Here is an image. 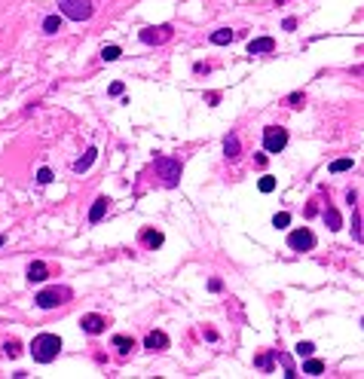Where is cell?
<instances>
[{
  "label": "cell",
  "instance_id": "1",
  "mask_svg": "<svg viewBox=\"0 0 364 379\" xmlns=\"http://www.w3.org/2000/svg\"><path fill=\"white\" fill-rule=\"evenodd\" d=\"M58 352H61V340H58L55 334H40V337H34V343H31V358H34L37 364H52V361L58 358Z\"/></svg>",
  "mask_w": 364,
  "mask_h": 379
},
{
  "label": "cell",
  "instance_id": "2",
  "mask_svg": "<svg viewBox=\"0 0 364 379\" xmlns=\"http://www.w3.org/2000/svg\"><path fill=\"white\" fill-rule=\"evenodd\" d=\"M153 168H156V178L162 181V187H178V184H181V162H178V159H172V156H156Z\"/></svg>",
  "mask_w": 364,
  "mask_h": 379
},
{
  "label": "cell",
  "instance_id": "3",
  "mask_svg": "<svg viewBox=\"0 0 364 379\" xmlns=\"http://www.w3.org/2000/svg\"><path fill=\"white\" fill-rule=\"evenodd\" d=\"M58 12L70 21H89L92 18V0H58Z\"/></svg>",
  "mask_w": 364,
  "mask_h": 379
},
{
  "label": "cell",
  "instance_id": "4",
  "mask_svg": "<svg viewBox=\"0 0 364 379\" xmlns=\"http://www.w3.org/2000/svg\"><path fill=\"white\" fill-rule=\"evenodd\" d=\"M288 147V129L282 125H266L263 129V150L266 153H282Z\"/></svg>",
  "mask_w": 364,
  "mask_h": 379
},
{
  "label": "cell",
  "instance_id": "5",
  "mask_svg": "<svg viewBox=\"0 0 364 379\" xmlns=\"http://www.w3.org/2000/svg\"><path fill=\"white\" fill-rule=\"evenodd\" d=\"M34 300H37L40 309H55V306H64V303L70 300V288H46V291H40Z\"/></svg>",
  "mask_w": 364,
  "mask_h": 379
},
{
  "label": "cell",
  "instance_id": "6",
  "mask_svg": "<svg viewBox=\"0 0 364 379\" xmlns=\"http://www.w3.org/2000/svg\"><path fill=\"white\" fill-rule=\"evenodd\" d=\"M172 37H175L172 24H156V28H144V31H141V43H147V46H162V43H168Z\"/></svg>",
  "mask_w": 364,
  "mask_h": 379
},
{
  "label": "cell",
  "instance_id": "7",
  "mask_svg": "<svg viewBox=\"0 0 364 379\" xmlns=\"http://www.w3.org/2000/svg\"><path fill=\"white\" fill-rule=\"evenodd\" d=\"M288 248H291V251H312V248H316V233L306 230V226L294 230V233L288 236Z\"/></svg>",
  "mask_w": 364,
  "mask_h": 379
},
{
  "label": "cell",
  "instance_id": "8",
  "mask_svg": "<svg viewBox=\"0 0 364 379\" xmlns=\"http://www.w3.org/2000/svg\"><path fill=\"white\" fill-rule=\"evenodd\" d=\"M80 327H83L86 334H92V337H95V334H101V331L107 327V318H101V315L89 312V315H83V318H80Z\"/></svg>",
  "mask_w": 364,
  "mask_h": 379
},
{
  "label": "cell",
  "instance_id": "9",
  "mask_svg": "<svg viewBox=\"0 0 364 379\" xmlns=\"http://www.w3.org/2000/svg\"><path fill=\"white\" fill-rule=\"evenodd\" d=\"M144 349L147 352H162V349H168V337L162 331H150L147 340H144Z\"/></svg>",
  "mask_w": 364,
  "mask_h": 379
},
{
  "label": "cell",
  "instance_id": "10",
  "mask_svg": "<svg viewBox=\"0 0 364 379\" xmlns=\"http://www.w3.org/2000/svg\"><path fill=\"white\" fill-rule=\"evenodd\" d=\"M273 49H276V40H273V37L248 40V55H263V52H273Z\"/></svg>",
  "mask_w": 364,
  "mask_h": 379
},
{
  "label": "cell",
  "instance_id": "11",
  "mask_svg": "<svg viewBox=\"0 0 364 379\" xmlns=\"http://www.w3.org/2000/svg\"><path fill=\"white\" fill-rule=\"evenodd\" d=\"M107 205H110V199H107V196H98L95 205L89 208V223H101L104 214H107Z\"/></svg>",
  "mask_w": 364,
  "mask_h": 379
},
{
  "label": "cell",
  "instance_id": "12",
  "mask_svg": "<svg viewBox=\"0 0 364 379\" xmlns=\"http://www.w3.org/2000/svg\"><path fill=\"white\" fill-rule=\"evenodd\" d=\"M239 153H242L239 135H227V138H224V156H227L230 162H236V159H239Z\"/></svg>",
  "mask_w": 364,
  "mask_h": 379
},
{
  "label": "cell",
  "instance_id": "13",
  "mask_svg": "<svg viewBox=\"0 0 364 379\" xmlns=\"http://www.w3.org/2000/svg\"><path fill=\"white\" fill-rule=\"evenodd\" d=\"M46 279H49V266L43 260H34L28 266V282H46Z\"/></svg>",
  "mask_w": 364,
  "mask_h": 379
},
{
  "label": "cell",
  "instance_id": "14",
  "mask_svg": "<svg viewBox=\"0 0 364 379\" xmlns=\"http://www.w3.org/2000/svg\"><path fill=\"white\" fill-rule=\"evenodd\" d=\"M95 159H98V150H95V147H89V150H86V156H80V159L74 162V171H77V174H83V171H89Z\"/></svg>",
  "mask_w": 364,
  "mask_h": 379
},
{
  "label": "cell",
  "instance_id": "15",
  "mask_svg": "<svg viewBox=\"0 0 364 379\" xmlns=\"http://www.w3.org/2000/svg\"><path fill=\"white\" fill-rule=\"evenodd\" d=\"M322 217H325V223H328V230H331V233H337V230H343V217H340V211H337L334 205H328Z\"/></svg>",
  "mask_w": 364,
  "mask_h": 379
},
{
  "label": "cell",
  "instance_id": "16",
  "mask_svg": "<svg viewBox=\"0 0 364 379\" xmlns=\"http://www.w3.org/2000/svg\"><path fill=\"white\" fill-rule=\"evenodd\" d=\"M141 242H144L150 251H156L165 239H162V233H156V230H144V233H141Z\"/></svg>",
  "mask_w": 364,
  "mask_h": 379
},
{
  "label": "cell",
  "instance_id": "17",
  "mask_svg": "<svg viewBox=\"0 0 364 379\" xmlns=\"http://www.w3.org/2000/svg\"><path fill=\"white\" fill-rule=\"evenodd\" d=\"M233 40H236V31H230V28H221V31L211 34V43H214V46H227V43H233Z\"/></svg>",
  "mask_w": 364,
  "mask_h": 379
},
{
  "label": "cell",
  "instance_id": "18",
  "mask_svg": "<svg viewBox=\"0 0 364 379\" xmlns=\"http://www.w3.org/2000/svg\"><path fill=\"white\" fill-rule=\"evenodd\" d=\"M113 349H116L119 355H129V352L135 349V340H132V337H123V334H119V337H113Z\"/></svg>",
  "mask_w": 364,
  "mask_h": 379
},
{
  "label": "cell",
  "instance_id": "19",
  "mask_svg": "<svg viewBox=\"0 0 364 379\" xmlns=\"http://www.w3.org/2000/svg\"><path fill=\"white\" fill-rule=\"evenodd\" d=\"M303 373H306V376H322V373H325V364H322L319 358H306Z\"/></svg>",
  "mask_w": 364,
  "mask_h": 379
},
{
  "label": "cell",
  "instance_id": "20",
  "mask_svg": "<svg viewBox=\"0 0 364 379\" xmlns=\"http://www.w3.org/2000/svg\"><path fill=\"white\" fill-rule=\"evenodd\" d=\"M43 31L46 34H58L61 31V15H46L43 18Z\"/></svg>",
  "mask_w": 364,
  "mask_h": 379
},
{
  "label": "cell",
  "instance_id": "21",
  "mask_svg": "<svg viewBox=\"0 0 364 379\" xmlns=\"http://www.w3.org/2000/svg\"><path fill=\"white\" fill-rule=\"evenodd\" d=\"M257 190H260V193H273V190H276V178H273V174H263V178L257 181Z\"/></svg>",
  "mask_w": 364,
  "mask_h": 379
},
{
  "label": "cell",
  "instance_id": "22",
  "mask_svg": "<svg viewBox=\"0 0 364 379\" xmlns=\"http://www.w3.org/2000/svg\"><path fill=\"white\" fill-rule=\"evenodd\" d=\"M279 361L285 364V376H288V379H294V376H297V370H294V361H291V355L279 352Z\"/></svg>",
  "mask_w": 364,
  "mask_h": 379
},
{
  "label": "cell",
  "instance_id": "23",
  "mask_svg": "<svg viewBox=\"0 0 364 379\" xmlns=\"http://www.w3.org/2000/svg\"><path fill=\"white\" fill-rule=\"evenodd\" d=\"M119 55H123L119 46H104V49H101V58H104V61H116Z\"/></svg>",
  "mask_w": 364,
  "mask_h": 379
},
{
  "label": "cell",
  "instance_id": "24",
  "mask_svg": "<svg viewBox=\"0 0 364 379\" xmlns=\"http://www.w3.org/2000/svg\"><path fill=\"white\" fill-rule=\"evenodd\" d=\"M349 168H352V159H334V162H331V171H334V174L349 171Z\"/></svg>",
  "mask_w": 364,
  "mask_h": 379
},
{
  "label": "cell",
  "instance_id": "25",
  "mask_svg": "<svg viewBox=\"0 0 364 379\" xmlns=\"http://www.w3.org/2000/svg\"><path fill=\"white\" fill-rule=\"evenodd\" d=\"M288 223H291V214H288V211H279V214L273 217V226H276V230H285Z\"/></svg>",
  "mask_w": 364,
  "mask_h": 379
},
{
  "label": "cell",
  "instance_id": "26",
  "mask_svg": "<svg viewBox=\"0 0 364 379\" xmlns=\"http://www.w3.org/2000/svg\"><path fill=\"white\" fill-rule=\"evenodd\" d=\"M312 352H316V346H312V343H306V340H303V343H297V355H300V358H312Z\"/></svg>",
  "mask_w": 364,
  "mask_h": 379
},
{
  "label": "cell",
  "instance_id": "27",
  "mask_svg": "<svg viewBox=\"0 0 364 379\" xmlns=\"http://www.w3.org/2000/svg\"><path fill=\"white\" fill-rule=\"evenodd\" d=\"M3 352H6V355H9V358H18V355H21V346H18V343H15V340H9V343H6V346H3Z\"/></svg>",
  "mask_w": 364,
  "mask_h": 379
},
{
  "label": "cell",
  "instance_id": "28",
  "mask_svg": "<svg viewBox=\"0 0 364 379\" xmlns=\"http://www.w3.org/2000/svg\"><path fill=\"white\" fill-rule=\"evenodd\" d=\"M352 236L361 242L364 236H361V217H358V211H352Z\"/></svg>",
  "mask_w": 364,
  "mask_h": 379
},
{
  "label": "cell",
  "instance_id": "29",
  "mask_svg": "<svg viewBox=\"0 0 364 379\" xmlns=\"http://www.w3.org/2000/svg\"><path fill=\"white\" fill-rule=\"evenodd\" d=\"M254 364H257V367H263V370H273V355H257V358H254Z\"/></svg>",
  "mask_w": 364,
  "mask_h": 379
},
{
  "label": "cell",
  "instance_id": "30",
  "mask_svg": "<svg viewBox=\"0 0 364 379\" xmlns=\"http://www.w3.org/2000/svg\"><path fill=\"white\" fill-rule=\"evenodd\" d=\"M37 181H40V184H52V171H49V168H40V171H37Z\"/></svg>",
  "mask_w": 364,
  "mask_h": 379
},
{
  "label": "cell",
  "instance_id": "31",
  "mask_svg": "<svg viewBox=\"0 0 364 379\" xmlns=\"http://www.w3.org/2000/svg\"><path fill=\"white\" fill-rule=\"evenodd\" d=\"M288 104H291V107H303V95H300V92H294V95L288 98Z\"/></svg>",
  "mask_w": 364,
  "mask_h": 379
},
{
  "label": "cell",
  "instance_id": "32",
  "mask_svg": "<svg viewBox=\"0 0 364 379\" xmlns=\"http://www.w3.org/2000/svg\"><path fill=\"white\" fill-rule=\"evenodd\" d=\"M282 28H285V31H294V28H297V18H285Z\"/></svg>",
  "mask_w": 364,
  "mask_h": 379
},
{
  "label": "cell",
  "instance_id": "33",
  "mask_svg": "<svg viewBox=\"0 0 364 379\" xmlns=\"http://www.w3.org/2000/svg\"><path fill=\"white\" fill-rule=\"evenodd\" d=\"M107 92H110V95H123V83H113V86H110Z\"/></svg>",
  "mask_w": 364,
  "mask_h": 379
},
{
  "label": "cell",
  "instance_id": "34",
  "mask_svg": "<svg viewBox=\"0 0 364 379\" xmlns=\"http://www.w3.org/2000/svg\"><path fill=\"white\" fill-rule=\"evenodd\" d=\"M221 288H224L221 279H211V282H208V291H221Z\"/></svg>",
  "mask_w": 364,
  "mask_h": 379
},
{
  "label": "cell",
  "instance_id": "35",
  "mask_svg": "<svg viewBox=\"0 0 364 379\" xmlns=\"http://www.w3.org/2000/svg\"><path fill=\"white\" fill-rule=\"evenodd\" d=\"M355 73H364V67H358V70H355Z\"/></svg>",
  "mask_w": 364,
  "mask_h": 379
},
{
  "label": "cell",
  "instance_id": "36",
  "mask_svg": "<svg viewBox=\"0 0 364 379\" xmlns=\"http://www.w3.org/2000/svg\"><path fill=\"white\" fill-rule=\"evenodd\" d=\"M0 245H3V236H0Z\"/></svg>",
  "mask_w": 364,
  "mask_h": 379
},
{
  "label": "cell",
  "instance_id": "37",
  "mask_svg": "<svg viewBox=\"0 0 364 379\" xmlns=\"http://www.w3.org/2000/svg\"><path fill=\"white\" fill-rule=\"evenodd\" d=\"M361 327H364V321H361Z\"/></svg>",
  "mask_w": 364,
  "mask_h": 379
}]
</instances>
